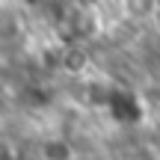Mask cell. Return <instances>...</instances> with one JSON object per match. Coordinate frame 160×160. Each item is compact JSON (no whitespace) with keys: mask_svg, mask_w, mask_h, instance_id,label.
Listing matches in <instances>:
<instances>
[{"mask_svg":"<svg viewBox=\"0 0 160 160\" xmlns=\"http://www.w3.org/2000/svg\"><path fill=\"white\" fill-rule=\"evenodd\" d=\"M107 110H110V116H113L116 122H122V125H131V122L142 119V107H139V101L131 95V92H125V89H113V92H110Z\"/></svg>","mask_w":160,"mask_h":160,"instance_id":"cell-1","label":"cell"},{"mask_svg":"<svg viewBox=\"0 0 160 160\" xmlns=\"http://www.w3.org/2000/svg\"><path fill=\"white\" fill-rule=\"evenodd\" d=\"M42 151H45L48 160H71L74 157V151H71V145L65 142V139H48Z\"/></svg>","mask_w":160,"mask_h":160,"instance_id":"cell-2","label":"cell"},{"mask_svg":"<svg viewBox=\"0 0 160 160\" xmlns=\"http://www.w3.org/2000/svg\"><path fill=\"white\" fill-rule=\"evenodd\" d=\"M65 68L68 71H83L86 68V53L77 51V48H71V51L65 53Z\"/></svg>","mask_w":160,"mask_h":160,"instance_id":"cell-3","label":"cell"}]
</instances>
